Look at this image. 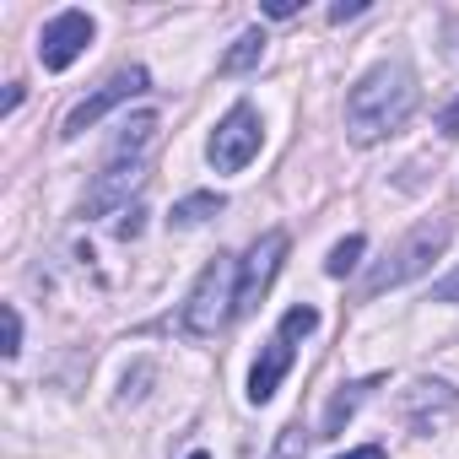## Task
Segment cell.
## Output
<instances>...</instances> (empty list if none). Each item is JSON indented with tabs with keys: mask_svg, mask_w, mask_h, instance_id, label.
Returning <instances> with one entry per match:
<instances>
[{
	"mask_svg": "<svg viewBox=\"0 0 459 459\" xmlns=\"http://www.w3.org/2000/svg\"><path fill=\"white\" fill-rule=\"evenodd\" d=\"M87 44H92V17L87 12H60L39 33V60L49 71H65V65H76L87 55Z\"/></svg>",
	"mask_w": 459,
	"mask_h": 459,
	"instance_id": "obj_8",
	"label": "cell"
},
{
	"mask_svg": "<svg viewBox=\"0 0 459 459\" xmlns=\"http://www.w3.org/2000/svg\"><path fill=\"white\" fill-rule=\"evenodd\" d=\"M437 130H443V135H459V98H454V103L443 108V119H437Z\"/></svg>",
	"mask_w": 459,
	"mask_h": 459,
	"instance_id": "obj_20",
	"label": "cell"
},
{
	"mask_svg": "<svg viewBox=\"0 0 459 459\" xmlns=\"http://www.w3.org/2000/svg\"><path fill=\"white\" fill-rule=\"evenodd\" d=\"M22 351V314L6 303V357H17Z\"/></svg>",
	"mask_w": 459,
	"mask_h": 459,
	"instance_id": "obj_16",
	"label": "cell"
},
{
	"mask_svg": "<svg viewBox=\"0 0 459 459\" xmlns=\"http://www.w3.org/2000/svg\"><path fill=\"white\" fill-rule=\"evenodd\" d=\"M135 92H146V71H141V65H125V71H114V76H108V82H103L92 98H82V103L65 114V130H60V135H65V141L87 135V130H92L103 114H114V108H119V103H130Z\"/></svg>",
	"mask_w": 459,
	"mask_h": 459,
	"instance_id": "obj_6",
	"label": "cell"
},
{
	"mask_svg": "<svg viewBox=\"0 0 459 459\" xmlns=\"http://www.w3.org/2000/svg\"><path fill=\"white\" fill-rule=\"evenodd\" d=\"M281 255H287V233H265V238L249 249V260L238 265V319L265 303V292H271V281H276V271H281Z\"/></svg>",
	"mask_w": 459,
	"mask_h": 459,
	"instance_id": "obj_7",
	"label": "cell"
},
{
	"mask_svg": "<svg viewBox=\"0 0 459 459\" xmlns=\"http://www.w3.org/2000/svg\"><path fill=\"white\" fill-rule=\"evenodd\" d=\"M141 216H146V211H141V205H135V211H125V216H119V221H114V238H141V227H146V221H141Z\"/></svg>",
	"mask_w": 459,
	"mask_h": 459,
	"instance_id": "obj_17",
	"label": "cell"
},
{
	"mask_svg": "<svg viewBox=\"0 0 459 459\" xmlns=\"http://www.w3.org/2000/svg\"><path fill=\"white\" fill-rule=\"evenodd\" d=\"M362 389H368V384H351V389H341V394L330 400V411H325V432H341V421H351V411H357Z\"/></svg>",
	"mask_w": 459,
	"mask_h": 459,
	"instance_id": "obj_14",
	"label": "cell"
},
{
	"mask_svg": "<svg viewBox=\"0 0 459 459\" xmlns=\"http://www.w3.org/2000/svg\"><path fill=\"white\" fill-rule=\"evenodd\" d=\"M362 12H368L362 0H346V6H335V12H330V22H346V17H362Z\"/></svg>",
	"mask_w": 459,
	"mask_h": 459,
	"instance_id": "obj_21",
	"label": "cell"
},
{
	"mask_svg": "<svg viewBox=\"0 0 459 459\" xmlns=\"http://www.w3.org/2000/svg\"><path fill=\"white\" fill-rule=\"evenodd\" d=\"M362 249H368V244H362L357 233H351V238H341V244L330 249V260H325V271H330V276H346V271H357V260H362Z\"/></svg>",
	"mask_w": 459,
	"mask_h": 459,
	"instance_id": "obj_13",
	"label": "cell"
},
{
	"mask_svg": "<svg viewBox=\"0 0 459 459\" xmlns=\"http://www.w3.org/2000/svg\"><path fill=\"white\" fill-rule=\"evenodd\" d=\"M189 459H211V454H189Z\"/></svg>",
	"mask_w": 459,
	"mask_h": 459,
	"instance_id": "obj_23",
	"label": "cell"
},
{
	"mask_svg": "<svg viewBox=\"0 0 459 459\" xmlns=\"http://www.w3.org/2000/svg\"><path fill=\"white\" fill-rule=\"evenodd\" d=\"M152 135H157V114H152V108L130 114V119L119 125V135H114V152H108V162H141V152L152 146Z\"/></svg>",
	"mask_w": 459,
	"mask_h": 459,
	"instance_id": "obj_10",
	"label": "cell"
},
{
	"mask_svg": "<svg viewBox=\"0 0 459 459\" xmlns=\"http://www.w3.org/2000/svg\"><path fill=\"white\" fill-rule=\"evenodd\" d=\"M314 330H319V308H308V303L287 308L281 330L271 335L265 357H260V362H255V373H249V400H255V405H265V400L281 389V378H287V368H292V351H298V341H303V335H314Z\"/></svg>",
	"mask_w": 459,
	"mask_h": 459,
	"instance_id": "obj_3",
	"label": "cell"
},
{
	"mask_svg": "<svg viewBox=\"0 0 459 459\" xmlns=\"http://www.w3.org/2000/svg\"><path fill=\"white\" fill-rule=\"evenodd\" d=\"M308 454V437H303V427H287L281 437H276V448H271V459H303Z\"/></svg>",
	"mask_w": 459,
	"mask_h": 459,
	"instance_id": "obj_15",
	"label": "cell"
},
{
	"mask_svg": "<svg viewBox=\"0 0 459 459\" xmlns=\"http://www.w3.org/2000/svg\"><path fill=\"white\" fill-rule=\"evenodd\" d=\"M448 238H454V227L443 221V216H432V221H421V227H411L405 233V244L389 255V265H378L373 276H368V298L373 292H384V287H400V281H411V276H421L443 249H448Z\"/></svg>",
	"mask_w": 459,
	"mask_h": 459,
	"instance_id": "obj_4",
	"label": "cell"
},
{
	"mask_svg": "<svg viewBox=\"0 0 459 459\" xmlns=\"http://www.w3.org/2000/svg\"><path fill=\"white\" fill-rule=\"evenodd\" d=\"M221 205H227V200H221L216 189H200V195H184V200L173 205V216H168V221H173V227H200V221H205V216H216Z\"/></svg>",
	"mask_w": 459,
	"mask_h": 459,
	"instance_id": "obj_12",
	"label": "cell"
},
{
	"mask_svg": "<svg viewBox=\"0 0 459 459\" xmlns=\"http://www.w3.org/2000/svg\"><path fill=\"white\" fill-rule=\"evenodd\" d=\"M265 17H298V0H265Z\"/></svg>",
	"mask_w": 459,
	"mask_h": 459,
	"instance_id": "obj_19",
	"label": "cell"
},
{
	"mask_svg": "<svg viewBox=\"0 0 459 459\" xmlns=\"http://www.w3.org/2000/svg\"><path fill=\"white\" fill-rule=\"evenodd\" d=\"M260 114L249 108V103H238V108H227V119L211 130V146H205V157H211V168L216 173H244L255 157H260Z\"/></svg>",
	"mask_w": 459,
	"mask_h": 459,
	"instance_id": "obj_5",
	"label": "cell"
},
{
	"mask_svg": "<svg viewBox=\"0 0 459 459\" xmlns=\"http://www.w3.org/2000/svg\"><path fill=\"white\" fill-rule=\"evenodd\" d=\"M411 108H416V76H411L400 60L373 65V71L351 87V98H346V135H351L357 146H373V141L394 135V130L411 119Z\"/></svg>",
	"mask_w": 459,
	"mask_h": 459,
	"instance_id": "obj_1",
	"label": "cell"
},
{
	"mask_svg": "<svg viewBox=\"0 0 459 459\" xmlns=\"http://www.w3.org/2000/svg\"><path fill=\"white\" fill-rule=\"evenodd\" d=\"M141 184H146V162H108L103 173H98V184L87 189V200H82V216H108V211H130V195H141Z\"/></svg>",
	"mask_w": 459,
	"mask_h": 459,
	"instance_id": "obj_9",
	"label": "cell"
},
{
	"mask_svg": "<svg viewBox=\"0 0 459 459\" xmlns=\"http://www.w3.org/2000/svg\"><path fill=\"white\" fill-rule=\"evenodd\" d=\"M260 55H265V33L260 28H249V33H238L233 39V49L221 55V76H238V71H249V65H260Z\"/></svg>",
	"mask_w": 459,
	"mask_h": 459,
	"instance_id": "obj_11",
	"label": "cell"
},
{
	"mask_svg": "<svg viewBox=\"0 0 459 459\" xmlns=\"http://www.w3.org/2000/svg\"><path fill=\"white\" fill-rule=\"evenodd\" d=\"M432 303H459V271H454V276H443V281L432 287Z\"/></svg>",
	"mask_w": 459,
	"mask_h": 459,
	"instance_id": "obj_18",
	"label": "cell"
},
{
	"mask_svg": "<svg viewBox=\"0 0 459 459\" xmlns=\"http://www.w3.org/2000/svg\"><path fill=\"white\" fill-rule=\"evenodd\" d=\"M335 459H384V448H378V443H362V448H351V454H335Z\"/></svg>",
	"mask_w": 459,
	"mask_h": 459,
	"instance_id": "obj_22",
	"label": "cell"
},
{
	"mask_svg": "<svg viewBox=\"0 0 459 459\" xmlns=\"http://www.w3.org/2000/svg\"><path fill=\"white\" fill-rule=\"evenodd\" d=\"M227 319H238V260L216 255L184 298V330L189 335H216Z\"/></svg>",
	"mask_w": 459,
	"mask_h": 459,
	"instance_id": "obj_2",
	"label": "cell"
}]
</instances>
